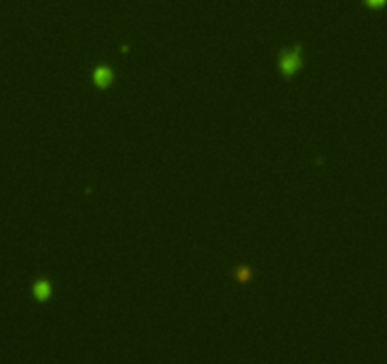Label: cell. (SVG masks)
<instances>
[{
  "label": "cell",
  "mask_w": 387,
  "mask_h": 364,
  "mask_svg": "<svg viewBox=\"0 0 387 364\" xmlns=\"http://www.w3.org/2000/svg\"><path fill=\"white\" fill-rule=\"evenodd\" d=\"M95 80H97L99 86H106V84L112 80V76H110V73H108L106 69H99V71L95 73Z\"/></svg>",
  "instance_id": "cell-2"
},
{
  "label": "cell",
  "mask_w": 387,
  "mask_h": 364,
  "mask_svg": "<svg viewBox=\"0 0 387 364\" xmlns=\"http://www.w3.org/2000/svg\"><path fill=\"white\" fill-rule=\"evenodd\" d=\"M50 294H52V287H50L46 281H38V283L34 285V296H36L38 300H42L44 302Z\"/></svg>",
  "instance_id": "cell-1"
}]
</instances>
